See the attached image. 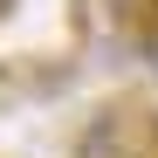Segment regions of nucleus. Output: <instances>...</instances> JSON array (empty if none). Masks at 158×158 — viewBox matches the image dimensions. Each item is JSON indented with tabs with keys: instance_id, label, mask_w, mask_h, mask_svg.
I'll use <instances>...</instances> for the list:
<instances>
[{
	"instance_id": "f257e3e1",
	"label": "nucleus",
	"mask_w": 158,
	"mask_h": 158,
	"mask_svg": "<svg viewBox=\"0 0 158 158\" xmlns=\"http://www.w3.org/2000/svg\"><path fill=\"white\" fill-rule=\"evenodd\" d=\"M138 55H144V62H151V76H158V21H151V28L138 35Z\"/></svg>"
}]
</instances>
